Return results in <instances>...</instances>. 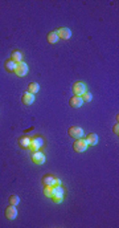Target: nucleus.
Here are the masks:
<instances>
[{"label": "nucleus", "mask_w": 119, "mask_h": 228, "mask_svg": "<svg viewBox=\"0 0 119 228\" xmlns=\"http://www.w3.org/2000/svg\"><path fill=\"white\" fill-rule=\"evenodd\" d=\"M52 200L56 204H60L64 200V188L61 186H53V190H52Z\"/></svg>", "instance_id": "obj_1"}, {"label": "nucleus", "mask_w": 119, "mask_h": 228, "mask_svg": "<svg viewBox=\"0 0 119 228\" xmlns=\"http://www.w3.org/2000/svg\"><path fill=\"white\" fill-rule=\"evenodd\" d=\"M71 90H73L74 96H79L81 97L85 92H87V88H86V85H85V82L77 81V82L73 84V86H71Z\"/></svg>", "instance_id": "obj_2"}, {"label": "nucleus", "mask_w": 119, "mask_h": 228, "mask_svg": "<svg viewBox=\"0 0 119 228\" xmlns=\"http://www.w3.org/2000/svg\"><path fill=\"white\" fill-rule=\"evenodd\" d=\"M42 146H44V139H42L41 137H33V138H31L29 148H31L32 151H39Z\"/></svg>", "instance_id": "obj_3"}, {"label": "nucleus", "mask_w": 119, "mask_h": 228, "mask_svg": "<svg viewBox=\"0 0 119 228\" xmlns=\"http://www.w3.org/2000/svg\"><path fill=\"white\" fill-rule=\"evenodd\" d=\"M68 133H69V137L74 138V139H81V138L85 136L83 130L81 129L79 126H71V127H69Z\"/></svg>", "instance_id": "obj_4"}, {"label": "nucleus", "mask_w": 119, "mask_h": 228, "mask_svg": "<svg viewBox=\"0 0 119 228\" xmlns=\"http://www.w3.org/2000/svg\"><path fill=\"white\" fill-rule=\"evenodd\" d=\"M87 148V142L85 139H75L74 143H73V150L77 151V153H83L85 150Z\"/></svg>", "instance_id": "obj_5"}, {"label": "nucleus", "mask_w": 119, "mask_h": 228, "mask_svg": "<svg viewBox=\"0 0 119 228\" xmlns=\"http://www.w3.org/2000/svg\"><path fill=\"white\" fill-rule=\"evenodd\" d=\"M31 159H32V162H33L35 165H42V163L45 162V155L42 154L40 150H39V151H33Z\"/></svg>", "instance_id": "obj_6"}, {"label": "nucleus", "mask_w": 119, "mask_h": 228, "mask_svg": "<svg viewBox=\"0 0 119 228\" xmlns=\"http://www.w3.org/2000/svg\"><path fill=\"white\" fill-rule=\"evenodd\" d=\"M15 73L17 74L19 77H24V76H25V74L28 73V65L24 62V61L17 62V67H16V69H15Z\"/></svg>", "instance_id": "obj_7"}, {"label": "nucleus", "mask_w": 119, "mask_h": 228, "mask_svg": "<svg viewBox=\"0 0 119 228\" xmlns=\"http://www.w3.org/2000/svg\"><path fill=\"white\" fill-rule=\"evenodd\" d=\"M56 33L58 36V39H61V40H68L71 36V32L69 28H58V29L56 31Z\"/></svg>", "instance_id": "obj_8"}, {"label": "nucleus", "mask_w": 119, "mask_h": 228, "mask_svg": "<svg viewBox=\"0 0 119 228\" xmlns=\"http://www.w3.org/2000/svg\"><path fill=\"white\" fill-rule=\"evenodd\" d=\"M17 216V210H16V206H12V204H9V206L6 208V217L8 220H13L16 219Z\"/></svg>", "instance_id": "obj_9"}, {"label": "nucleus", "mask_w": 119, "mask_h": 228, "mask_svg": "<svg viewBox=\"0 0 119 228\" xmlns=\"http://www.w3.org/2000/svg\"><path fill=\"white\" fill-rule=\"evenodd\" d=\"M85 104V102L82 101V98H81L79 96H73L69 100V105H70V108H74V109H77V108H81Z\"/></svg>", "instance_id": "obj_10"}, {"label": "nucleus", "mask_w": 119, "mask_h": 228, "mask_svg": "<svg viewBox=\"0 0 119 228\" xmlns=\"http://www.w3.org/2000/svg\"><path fill=\"white\" fill-rule=\"evenodd\" d=\"M21 100H23V104H24V105L31 106L33 102H35V94H32V93L27 92V93H24V94H23Z\"/></svg>", "instance_id": "obj_11"}, {"label": "nucleus", "mask_w": 119, "mask_h": 228, "mask_svg": "<svg viewBox=\"0 0 119 228\" xmlns=\"http://www.w3.org/2000/svg\"><path fill=\"white\" fill-rule=\"evenodd\" d=\"M85 141L87 142V145L95 146L98 143V136H97V134H94V133H90V134H87V137H86Z\"/></svg>", "instance_id": "obj_12"}, {"label": "nucleus", "mask_w": 119, "mask_h": 228, "mask_svg": "<svg viewBox=\"0 0 119 228\" xmlns=\"http://www.w3.org/2000/svg\"><path fill=\"white\" fill-rule=\"evenodd\" d=\"M16 67H17V62L12 61L11 58H9V60H7V61H6V64H4V68H6V71H8V72H15Z\"/></svg>", "instance_id": "obj_13"}, {"label": "nucleus", "mask_w": 119, "mask_h": 228, "mask_svg": "<svg viewBox=\"0 0 119 228\" xmlns=\"http://www.w3.org/2000/svg\"><path fill=\"white\" fill-rule=\"evenodd\" d=\"M19 145L23 148H29V145H31V138L29 137H21L19 139Z\"/></svg>", "instance_id": "obj_14"}, {"label": "nucleus", "mask_w": 119, "mask_h": 228, "mask_svg": "<svg viewBox=\"0 0 119 228\" xmlns=\"http://www.w3.org/2000/svg\"><path fill=\"white\" fill-rule=\"evenodd\" d=\"M46 40H48V43H50V44H56L57 41H58L60 39H58V36H57V33H56V31L53 32H49L48 33V36H46Z\"/></svg>", "instance_id": "obj_15"}, {"label": "nucleus", "mask_w": 119, "mask_h": 228, "mask_svg": "<svg viewBox=\"0 0 119 228\" xmlns=\"http://www.w3.org/2000/svg\"><path fill=\"white\" fill-rule=\"evenodd\" d=\"M53 180H54L53 175L46 174V175H44V178H42V184L44 186H53Z\"/></svg>", "instance_id": "obj_16"}, {"label": "nucleus", "mask_w": 119, "mask_h": 228, "mask_svg": "<svg viewBox=\"0 0 119 228\" xmlns=\"http://www.w3.org/2000/svg\"><path fill=\"white\" fill-rule=\"evenodd\" d=\"M11 60H12V61H15V62L23 61V54H21V52H19V50H15V52H12Z\"/></svg>", "instance_id": "obj_17"}, {"label": "nucleus", "mask_w": 119, "mask_h": 228, "mask_svg": "<svg viewBox=\"0 0 119 228\" xmlns=\"http://www.w3.org/2000/svg\"><path fill=\"white\" fill-rule=\"evenodd\" d=\"M40 89V85L37 82H31L29 85H28V92L32 93V94H35V93H37Z\"/></svg>", "instance_id": "obj_18"}, {"label": "nucleus", "mask_w": 119, "mask_h": 228, "mask_svg": "<svg viewBox=\"0 0 119 228\" xmlns=\"http://www.w3.org/2000/svg\"><path fill=\"white\" fill-rule=\"evenodd\" d=\"M8 202H9V204H12V206H17V204L20 203V198H19L17 195H11V196L8 198Z\"/></svg>", "instance_id": "obj_19"}, {"label": "nucleus", "mask_w": 119, "mask_h": 228, "mask_svg": "<svg viewBox=\"0 0 119 228\" xmlns=\"http://www.w3.org/2000/svg\"><path fill=\"white\" fill-rule=\"evenodd\" d=\"M52 190H53V186H44V188H42V192H44L45 196L52 198Z\"/></svg>", "instance_id": "obj_20"}, {"label": "nucleus", "mask_w": 119, "mask_h": 228, "mask_svg": "<svg viewBox=\"0 0 119 228\" xmlns=\"http://www.w3.org/2000/svg\"><path fill=\"white\" fill-rule=\"evenodd\" d=\"M81 98H82V101L83 102H90L93 100V96H91V93H89V92H85L82 96H81Z\"/></svg>", "instance_id": "obj_21"}, {"label": "nucleus", "mask_w": 119, "mask_h": 228, "mask_svg": "<svg viewBox=\"0 0 119 228\" xmlns=\"http://www.w3.org/2000/svg\"><path fill=\"white\" fill-rule=\"evenodd\" d=\"M113 131H114V134H117V136L119 134V125H118V123H115V125H114V127H113Z\"/></svg>", "instance_id": "obj_22"}, {"label": "nucleus", "mask_w": 119, "mask_h": 228, "mask_svg": "<svg viewBox=\"0 0 119 228\" xmlns=\"http://www.w3.org/2000/svg\"><path fill=\"white\" fill-rule=\"evenodd\" d=\"M53 186H61V180L58 178H54L53 180Z\"/></svg>", "instance_id": "obj_23"}]
</instances>
